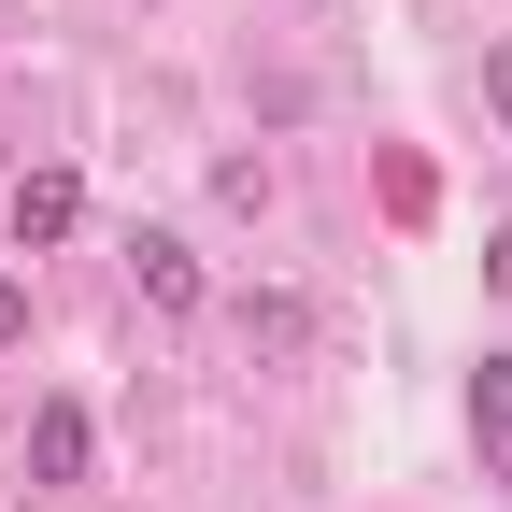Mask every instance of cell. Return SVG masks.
<instances>
[{
	"label": "cell",
	"mask_w": 512,
	"mask_h": 512,
	"mask_svg": "<svg viewBox=\"0 0 512 512\" xmlns=\"http://www.w3.org/2000/svg\"><path fill=\"white\" fill-rule=\"evenodd\" d=\"M72 214H86V185H72V171H15V200H0V228H15V256L72 242Z\"/></svg>",
	"instance_id": "cell-1"
},
{
	"label": "cell",
	"mask_w": 512,
	"mask_h": 512,
	"mask_svg": "<svg viewBox=\"0 0 512 512\" xmlns=\"http://www.w3.org/2000/svg\"><path fill=\"white\" fill-rule=\"evenodd\" d=\"M470 441H484V484L512 498V356H484V370H470Z\"/></svg>",
	"instance_id": "cell-2"
},
{
	"label": "cell",
	"mask_w": 512,
	"mask_h": 512,
	"mask_svg": "<svg viewBox=\"0 0 512 512\" xmlns=\"http://www.w3.org/2000/svg\"><path fill=\"white\" fill-rule=\"evenodd\" d=\"M29 484H86V399H43L29 413Z\"/></svg>",
	"instance_id": "cell-3"
},
{
	"label": "cell",
	"mask_w": 512,
	"mask_h": 512,
	"mask_svg": "<svg viewBox=\"0 0 512 512\" xmlns=\"http://www.w3.org/2000/svg\"><path fill=\"white\" fill-rule=\"evenodd\" d=\"M128 271H143V299H157V313H200V256H185L171 228H143V242H128Z\"/></svg>",
	"instance_id": "cell-4"
},
{
	"label": "cell",
	"mask_w": 512,
	"mask_h": 512,
	"mask_svg": "<svg viewBox=\"0 0 512 512\" xmlns=\"http://www.w3.org/2000/svg\"><path fill=\"white\" fill-rule=\"evenodd\" d=\"M384 214H399V228H427V214H441V171H427L413 143H384Z\"/></svg>",
	"instance_id": "cell-5"
},
{
	"label": "cell",
	"mask_w": 512,
	"mask_h": 512,
	"mask_svg": "<svg viewBox=\"0 0 512 512\" xmlns=\"http://www.w3.org/2000/svg\"><path fill=\"white\" fill-rule=\"evenodd\" d=\"M15 342H29V285L0 271V356H15Z\"/></svg>",
	"instance_id": "cell-6"
},
{
	"label": "cell",
	"mask_w": 512,
	"mask_h": 512,
	"mask_svg": "<svg viewBox=\"0 0 512 512\" xmlns=\"http://www.w3.org/2000/svg\"><path fill=\"white\" fill-rule=\"evenodd\" d=\"M484 114H498V128H512V43H498V57H484Z\"/></svg>",
	"instance_id": "cell-7"
},
{
	"label": "cell",
	"mask_w": 512,
	"mask_h": 512,
	"mask_svg": "<svg viewBox=\"0 0 512 512\" xmlns=\"http://www.w3.org/2000/svg\"><path fill=\"white\" fill-rule=\"evenodd\" d=\"M484 285H498V299H512V228H484Z\"/></svg>",
	"instance_id": "cell-8"
}]
</instances>
